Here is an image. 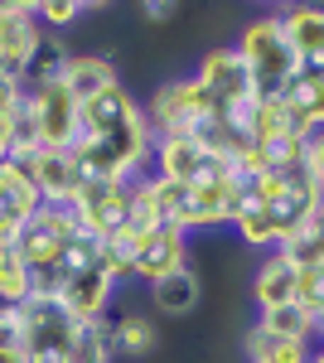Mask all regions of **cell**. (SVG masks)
Masks as SVG:
<instances>
[{
	"label": "cell",
	"mask_w": 324,
	"mask_h": 363,
	"mask_svg": "<svg viewBox=\"0 0 324 363\" xmlns=\"http://www.w3.org/2000/svg\"><path fill=\"white\" fill-rule=\"evenodd\" d=\"M44 29L34 25V5L25 0H0V73L25 83V68L39 49Z\"/></svg>",
	"instance_id": "7c38bea8"
},
{
	"label": "cell",
	"mask_w": 324,
	"mask_h": 363,
	"mask_svg": "<svg viewBox=\"0 0 324 363\" xmlns=\"http://www.w3.org/2000/svg\"><path fill=\"white\" fill-rule=\"evenodd\" d=\"M179 267H189V238L179 228H155L131 247V277L145 281V286L179 272Z\"/></svg>",
	"instance_id": "4fadbf2b"
},
{
	"label": "cell",
	"mask_w": 324,
	"mask_h": 363,
	"mask_svg": "<svg viewBox=\"0 0 324 363\" xmlns=\"http://www.w3.org/2000/svg\"><path fill=\"white\" fill-rule=\"evenodd\" d=\"M155 325L145 320V315H121L116 325H111V349L116 354H131V359H145L150 349H155Z\"/></svg>",
	"instance_id": "603a6c76"
},
{
	"label": "cell",
	"mask_w": 324,
	"mask_h": 363,
	"mask_svg": "<svg viewBox=\"0 0 324 363\" xmlns=\"http://www.w3.org/2000/svg\"><path fill=\"white\" fill-rule=\"evenodd\" d=\"M20 102H25V83L10 78V73H0V116H10Z\"/></svg>",
	"instance_id": "4316f807"
},
{
	"label": "cell",
	"mask_w": 324,
	"mask_h": 363,
	"mask_svg": "<svg viewBox=\"0 0 324 363\" xmlns=\"http://www.w3.org/2000/svg\"><path fill=\"white\" fill-rule=\"evenodd\" d=\"M155 131L145 121V107L131 97V87L116 83L78 107V136H73V160L82 179H135L150 165Z\"/></svg>",
	"instance_id": "6da1fadb"
},
{
	"label": "cell",
	"mask_w": 324,
	"mask_h": 363,
	"mask_svg": "<svg viewBox=\"0 0 324 363\" xmlns=\"http://www.w3.org/2000/svg\"><path fill=\"white\" fill-rule=\"evenodd\" d=\"M218 116V107L203 97V87L194 78H169V83L155 87L150 107H145V121L155 136H199L208 121Z\"/></svg>",
	"instance_id": "52a82bcc"
},
{
	"label": "cell",
	"mask_w": 324,
	"mask_h": 363,
	"mask_svg": "<svg viewBox=\"0 0 324 363\" xmlns=\"http://www.w3.org/2000/svg\"><path fill=\"white\" fill-rule=\"evenodd\" d=\"M0 160H10V116H0Z\"/></svg>",
	"instance_id": "f1b7e54d"
},
{
	"label": "cell",
	"mask_w": 324,
	"mask_h": 363,
	"mask_svg": "<svg viewBox=\"0 0 324 363\" xmlns=\"http://www.w3.org/2000/svg\"><path fill=\"white\" fill-rule=\"evenodd\" d=\"M281 102L300 121L305 136H320V126H324V63L320 68H296L291 83L281 87Z\"/></svg>",
	"instance_id": "2e32d148"
},
{
	"label": "cell",
	"mask_w": 324,
	"mask_h": 363,
	"mask_svg": "<svg viewBox=\"0 0 324 363\" xmlns=\"http://www.w3.org/2000/svg\"><path fill=\"white\" fill-rule=\"evenodd\" d=\"M252 301H257V310L291 306L296 301V262H286L281 252H267V262L252 277Z\"/></svg>",
	"instance_id": "d6986e66"
},
{
	"label": "cell",
	"mask_w": 324,
	"mask_h": 363,
	"mask_svg": "<svg viewBox=\"0 0 324 363\" xmlns=\"http://www.w3.org/2000/svg\"><path fill=\"white\" fill-rule=\"evenodd\" d=\"M0 363H25V354H20V349H10V354H0Z\"/></svg>",
	"instance_id": "f546056e"
},
{
	"label": "cell",
	"mask_w": 324,
	"mask_h": 363,
	"mask_svg": "<svg viewBox=\"0 0 324 363\" xmlns=\"http://www.w3.org/2000/svg\"><path fill=\"white\" fill-rule=\"evenodd\" d=\"M111 291H116V281L107 277V267H102V257H97V242L82 233L54 301L68 310L78 325H97V320L107 315V306H111Z\"/></svg>",
	"instance_id": "277c9868"
},
{
	"label": "cell",
	"mask_w": 324,
	"mask_h": 363,
	"mask_svg": "<svg viewBox=\"0 0 324 363\" xmlns=\"http://www.w3.org/2000/svg\"><path fill=\"white\" fill-rule=\"evenodd\" d=\"M140 15H145V20H155V25H164V20H174L179 10H174V5H145Z\"/></svg>",
	"instance_id": "83f0119b"
},
{
	"label": "cell",
	"mask_w": 324,
	"mask_h": 363,
	"mask_svg": "<svg viewBox=\"0 0 324 363\" xmlns=\"http://www.w3.org/2000/svg\"><path fill=\"white\" fill-rule=\"evenodd\" d=\"M10 160H20V169L29 174V184H34V194L39 203H73L82 184V169L73 160V150H25V155H10Z\"/></svg>",
	"instance_id": "8fae6325"
},
{
	"label": "cell",
	"mask_w": 324,
	"mask_h": 363,
	"mask_svg": "<svg viewBox=\"0 0 324 363\" xmlns=\"http://www.w3.org/2000/svg\"><path fill=\"white\" fill-rule=\"evenodd\" d=\"M145 169L155 179L184 184V189H199V184H213V179H228L233 174V165L223 155H213L203 140H194V136H155Z\"/></svg>",
	"instance_id": "8992f818"
},
{
	"label": "cell",
	"mask_w": 324,
	"mask_h": 363,
	"mask_svg": "<svg viewBox=\"0 0 324 363\" xmlns=\"http://www.w3.org/2000/svg\"><path fill=\"white\" fill-rule=\"evenodd\" d=\"M315 218H320V184H310L300 169H267L257 179H242L228 228L242 238V247L276 252L296 228Z\"/></svg>",
	"instance_id": "7a4b0ae2"
},
{
	"label": "cell",
	"mask_w": 324,
	"mask_h": 363,
	"mask_svg": "<svg viewBox=\"0 0 324 363\" xmlns=\"http://www.w3.org/2000/svg\"><path fill=\"white\" fill-rule=\"evenodd\" d=\"M58 83H63V92L82 107L87 97H97V92L116 87L121 78H116V63H111L107 54H68V58H63V68H58Z\"/></svg>",
	"instance_id": "e0dca14e"
},
{
	"label": "cell",
	"mask_w": 324,
	"mask_h": 363,
	"mask_svg": "<svg viewBox=\"0 0 324 363\" xmlns=\"http://www.w3.org/2000/svg\"><path fill=\"white\" fill-rule=\"evenodd\" d=\"M276 20H281V34H286V44H291L300 68H320L324 63V10L286 5V10H276Z\"/></svg>",
	"instance_id": "9a60e30c"
},
{
	"label": "cell",
	"mask_w": 324,
	"mask_h": 363,
	"mask_svg": "<svg viewBox=\"0 0 324 363\" xmlns=\"http://www.w3.org/2000/svg\"><path fill=\"white\" fill-rule=\"evenodd\" d=\"M238 189H242V179H238V174H228V179H213V184H199V189H189V203H184V228H179V233L189 238V233H208V228L233 223Z\"/></svg>",
	"instance_id": "5bb4252c"
},
{
	"label": "cell",
	"mask_w": 324,
	"mask_h": 363,
	"mask_svg": "<svg viewBox=\"0 0 324 363\" xmlns=\"http://www.w3.org/2000/svg\"><path fill=\"white\" fill-rule=\"evenodd\" d=\"M189 78L203 87V97L213 102L218 112L247 116V112H252V102H257L252 78H247V68L238 63V54H233V49H208V54L199 58V68H194Z\"/></svg>",
	"instance_id": "9c48e42d"
},
{
	"label": "cell",
	"mask_w": 324,
	"mask_h": 363,
	"mask_svg": "<svg viewBox=\"0 0 324 363\" xmlns=\"http://www.w3.org/2000/svg\"><path fill=\"white\" fill-rule=\"evenodd\" d=\"M82 15H87V5H78V0H54V5H34V25L44 29V34L78 25Z\"/></svg>",
	"instance_id": "d4e9b609"
},
{
	"label": "cell",
	"mask_w": 324,
	"mask_h": 363,
	"mask_svg": "<svg viewBox=\"0 0 324 363\" xmlns=\"http://www.w3.org/2000/svg\"><path fill=\"white\" fill-rule=\"evenodd\" d=\"M257 330H267L276 339H300V344H315L320 335V315L300 310L296 301L291 306H271V310H257Z\"/></svg>",
	"instance_id": "7402d4cb"
},
{
	"label": "cell",
	"mask_w": 324,
	"mask_h": 363,
	"mask_svg": "<svg viewBox=\"0 0 324 363\" xmlns=\"http://www.w3.org/2000/svg\"><path fill=\"white\" fill-rule=\"evenodd\" d=\"M20 349V306H0V354Z\"/></svg>",
	"instance_id": "484cf974"
},
{
	"label": "cell",
	"mask_w": 324,
	"mask_h": 363,
	"mask_svg": "<svg viewBox=\"0 0 324 363\" xmlns=\"http://www.w3.org/2000/svg\"><path fill=\"white\" fill-rule=\"evenodd\" d=\"M34 208H39V194H34L29 174L20 169V160H0V218L25 228L34 218Z\"/></svg>",
	"instance_id": "ffe728a7"
},
{
	"label": "cell",
	"mask_w": 324,
	"mask_h": 363,
	"mask_svg": "<svg viewBox=\"0 0 324 363\" xmlns=\"http://www.w3.org/2000/svg\"><path fill=\"white\" fill-rule=\"evenodd\" d=\"M111 359H116V349H111V325H107V320L82 325L78 339H73V354H68V363H111Z\"/></svg>",
	"instance_id": "cb8c5ba5"
},
{
	"label": "cell",
	"mask_w": 324,
	"mask_h": 363,
	"mask_svg": "<svg viewBox=\"0 0 324 363\" xmlns=\"http://www.w3.org/2000/svg\"><path fill=\"white\" fill-rule=\"evenodd\" d=\"M78 330L82 325L58 301H25L20 306V354H25V363H68Z\"/></svg>",
	"instance_id": "5b68a950"
},
{
	"label": "cell",
	"mask_w": 324,
	"mask_h": 363,
	"mask_svg": "<svg viewBox=\"0 0 324 363\" xmlns=\"http://www.w3.org/2000/svg\"><path fill=\"white\" fill-rule=\"evenodd\" d=\"M315 363H320V359H315Z\"/></svg>",
	"instance_id": "4dcf8cb0"
},
{
	"label": "cell",
	"mask_w": 324,
	"mask_h": 363,
	"mask_svg": "<svg viewBox=\"0 0 324 363\" xmlns=\"http://www.w3.org/2000/svg\"><path fill=\"white\" fill-rule=\"evenodd\" d=\"M73 218L92 242H107L126 228L131 213V179H82L78 194H73Z\"/></svg>",
	"instance_id": "ba28073f"
},
{
	"label": "cell",
	"mask_w": 324,
	"mask_h": 363,
	"mask_svg": "<svg viewBox=\"0 0 324 363\" xmlns=\"http://www.w3.org/2000/svg\"><path fill=\"white\" fill-rule=\"evenodd\" d=\"M242 354L247 363H315V344H300V339H276L267 330H247L242 335Z\"/></svg>",
	"instance_id": "44dd1931"
},
{
	"label": "cell",
	"mask_w": 324,
	"mask_h": 363,
	"mask_svg": "<svg viewBox=\"0 0 324 363\" xmlns=\"http://www.w3.org/2000/svg\"><path fill=\"white\" fill-rule=\"evenodd\" d=\"M25 112L34 121V140L44 150H68L73 145V136H78V102L63 92L58 78L25 87Z\"/></svg>",
	"instance_id": "30bf717a"
},
{
	"label": "cell",
	"mask_w": 324,
	"mask_h": 363,
	"mask_svg": "<svg viewBox=\"0 0 324 363\" xmlns=\"http://www.w3.org/2000/svg\"><path fill=\"white\" fill-rule=\"evenodd\" d=\"M150 301H155V310L160 315H194L199 310V301H203V281H199V272L194 267H179V272H169V277L150 281Z\"/></svg>",
	"instance_id": "ac0fdd59"
},
{
	"label": "cell",
	"mask_w": 324,
	"mask_h": 363,
	"mask_svg": "<svg viewBox=\"0 0 324 363\" xmlns=\"http://www.w3.org/2000/svg\"><path fill=\"white\" fill-rule=\"evenodd\" d=\"M233 54H238V63L247 68L257 97H281V87L291 83V73L300 68L296 54H291V44H286V34H281V20H276V15L247 20L242 34H238V44H233Z\"/></svg>",
	"instance_id": "3957f363"
}]
</instances>
